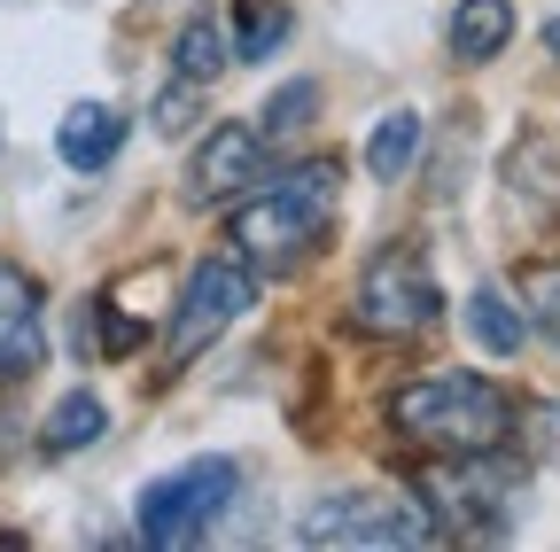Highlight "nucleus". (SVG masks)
<instances>
[{"instance_id":"nucleus-5","label":"nucleus","mask_w":560,"mask_h":552,"mask_svg":"<svg viewBox=\"0 0 560 552\" xmlns=\"http://www.w3.org/2000/svg\"><path fill=\"white\" fill-rule=\"evenodd\" d=\"M350 319L359 334H382V342H412L444 319V289L429 281L420 249H382L366 272H359V296H350Z\"/></svg>"},{"instance_id":"nucleus-18","label":"nucleus","mask_w":560,"mask_h":552,"mask_svg":"<svg viewBox=\"0 0 560 552\" xmlns=\"http://www.w3.org/2000/svg\"><path fill=\"white\" fill-rule=\"evenodd\" d=\"M280 39H289V9H280V0H249V24H242L234 62H265Z\"/></svg>"},{"instance_id":"nucleus-13","label":"nucleus","mask_w":560,"mask_h":552,"mask_svg":"<svg viewBox=\"0 0 560 552\" xmlns=\"http://www.w3.org/2000/svg\"><path fill=\"white\" fill-rule=\"evenodd\" d=\"M172 62H179V79L187 86H210L234 62V47H226V32H219V16H187V32H179V47H172Z\"/></svg>"},{"instance_id":"nucleus-19","label":"nucleus","mask_w":560,"mask_h":552,"mask_svg":"<svg viewBox=\"0 0 560 552\" xmlns=\"http://www.w3.org/2000/svg\"><path fill=\"white\" fill-rule=\"evenodd\" d=\"M187 117H195V86L179 79V86H172V94L156 102V125H164V132H187Z\"/></svg>"},{"instance_id":"nucleus-12","label":"nucleus","mask_w":560,"mask_h":552,"mask_svg":"<svg viewBox=\"0 0 560 552\" xmlns=\"http://www.w3.org/2000/svg\"><path fill=\"white\" fill-rule=\"evenodd\" d=\"M514 39V0H459L452 9V55L459 62H490Z\"/></svg>"},{"instance_id":"nucleus-9","label":"nucleus","mask_w":560,"mask_h":552,"mask_svg":"<svg viewBox=\"0 0 560 552\" xmlns=\"http://www.w3.org/2000/svg\"><path fill=\"white\" fill-rule=\"evenodd\" d=\"M47 359V334H39V289L24 281L16 265H0V381H16Z\"/></svg>"},{"instance_id":"nucleus-10","label":"nucleus","mask_w":560,"mask_h":552,"mask_svg":"<svg viewBox=\"0 0 560 552\" xmlns=\"http://www.w3.org/2000/svg\"><path fill=\"white\" fill-rule=\"evenodd\" d=\"M117 149H125V117H117L109 102H79V109H62V125H55V156H62L70 172H109V164H117Z\"/></svg>"},{"instance_id":"nucleus-20","label":"nucleus","mask_w":560,"mask_h":552,"mask_svg":"<svg viewBox=\"0 0 560 552\" xmlns=\"http://www.w3.org/2000/svg\"><path fill=\"white\" fill-rule=\"evenodd\" d=\"M545 47H552V55H560V16H552V24H545Z\"/></svg>"},{"instance_id":"nucleus-3","label":"nucleus","mask_w":560,"mask_h":552,"mask_svg":"<svg viewBox=\"0 0 560 552\" xmlns=\"http://www.w3.org/2000/svg\"><path fill=\"white\" fill-rule=\"evenodd\" d=\"M242 491V467L234 459H187L172 474H156L149 491H140V544L156 552H179V544H202L210 521H219Z\"/></svg>"},{"instance_id":"nucleus-16","label":"nucleus","mask_w":560,"mask_h":552,"mask_svg":"<svg viewBox=\"0 0 560 552\" xmlns=\"http://www.w3.org/2000/svg\"><path fill=\"white\" fill-rule=\"evenodd\" d=\"M412 156H420V117H412V109H389V117L374 125V141H366V172H374V179H397Z\"/></svg>"},{"instance_id":"nucleus-11","label":"nucleus","mask_w":560,"mask_h":552,"mask_svg":"<svg viewBox=\"0 0 560 552\" xmlns=\"http://www.w3.org/2000/svg\"><path fill=\"white\" fill-rule=\"evenodd\" d=\"M102 436H109V404H102L94 389H70V397H55V412L39 421V451H55V459L86 451V444H102Z\"/></svg>"},{"instance_id":"nucleus-1","label":"nucleus","mask_w":560,"mask_h":552,"mask_svg":"<svg viewBox=\"0 0 560 552\" xmlns=\"http://www.w3.org/2000/svg\"><path fill=\"white\" fill-rule=\"evenodd\" d=\"M265 195L234 211V249L249 272H296L319 257V242L335 234L342 211V156H304L289 172L257 179Z\"/></svg>"},{"instance_id":"nucleus-8","label":"nucleus","mask_w":560,"mask_h":552,"mask_svg":"<svg viewBox=\"0 0 560 552\" xmlns=\"http://www.w3.org/2000/svg\"><path fill=\"white\" fill-rule=\"evenodd\" d=\"M257 179H265V132L257 125H210V141L195 149V172H187V195L195 202H234Z\"/></svg>"},{"instance_id":"nucleus-2","label":"nucleus","mask_w":560,"mask_h":552,"mask_svg":"<svg viewBox=\"0 0 560 552\" xmlns=\"http://www.w3.org/2000/svg\"><path fill=\"white\" fill-rule=\"evenodd\" d=\"M389 421L420 451H506L514 436V397L490 374H429L389 397Z\"/></svg>"},{"instance_id":"nucleus-7","label":"nucleus","mask_w":560,"mask_h":552,"mask_svg":"<svg viewBox=\"0 0 560 552\" xmlns=\"http://www.w3.org/2000/svg\"><path fill=\"white\" fill-rule=\"evenodd\" d=\"M420 491H429V506H444L452 529H506L514 514V491H522V474L506 451H444L429 474H420Z\"/></svg>"},{"instance_id":"nucleus-6","label":"nucleus","mask_w":560,"mask_h":552,"mask_svg":"<svg viewBox=\"0 0 560 552\" xmlns=\"http://www.w3.org/2000/svg\"><path fill=\"white\" fill-rule=\"evenodd\" d=\"M249 304H257V272H249L242 257H202V265L187 272L179 304H172V351H164V359H172V366H195Z\"/></svg>"},{"instance_id":"nucleus-4","label":"nucleus","mask_w":560,"mask_h":552,"mask_svg":"<svg viewBox=\"0 0 560 552\" xmlns=\"http://www.w3.org/2000/svg\"><path fill=\"white\" fill-rule=\"evenodd\" d=\"M304 544H335V552H397V544H436L444 521L420 506V498H382V491H342V498H319L296 529Z\"/></svg>"},{"instance_id":"nucleus-15","label":"nucleus","mask_w":560,"mask_h":552,"mask_svg":"<svg viewBox=\"0 0 560 552\" xmlns=\"http://www.w3.org/2000/svg\"><path fill=\"white\" fill-rule=\"evenodd\" d=\"M514 296H522V319L560 342V265H552V257H529V265L514 272Z\"/></svg>"},{"instance_id":"nucleus-17","label":"nucleus","mask_w":560,"mask_h":552,"mask_svg":"<svg viewBox=\"0 0 560 552\" xmlns=\"http://www.w3.org/2000/svg\"><path fill=\"white\" fill-rule=\"evenodd\" d=\"M312 109H319V86H312V79H289V86L265 102L257 132H265V141H272V132H304V125H312Z\"/></svg>"},{"instance_id":"nucleus-21","label":"nucleus","mask_w":560,"mask_h":552,"mask_svg":"<svg viewBox=\"0 0 560 552\" xmlns=\"http://www.w3.org/2000/svg\"><path fill=\"white\" fill-rule=\"evenodd\" d=\"M0 544H24V537H16V529H0Z\"/></svg>"},{"instance_id":"nucleus-14","label":"nucleus","mask_w":560,"mask_h":552,"mask_svg":"<svg viewBox=\"0 0 560 552\" xmlns=\"http://www.w3.org/2000/svg\"><path fill=\"white\" fill-rule=\"evenodd\" d=\"M467 327H475V342H482L490 359H514L522 334H529V319H522L499 289H475V296H467Z\"/></svg>"}]
</instances>
